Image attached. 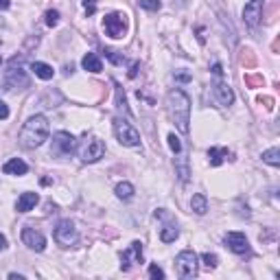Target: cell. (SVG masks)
<instances>
[{"label":"cell","instance_id":"obj_1","mask_svg":"<svg viewBox=\"0 0 280 280\" xmlns=\"http://www.w3.org/2000/svg\"><path fill=\"white\" fill-rule=\"evenodd\" d=\"M48 134H50V125H48V118L42 114H35L31 116L29 120L24 123V127L20 129V144L24 149H37L48 140Z\"/></svg>","mask_w":280,"mask_h":280},{"label":"cell","instance_id":"obj_2","mask_svg":"<svg viewBox=\"0 0 280 280\" xmlns=\"http://www.w3.org/2000/svg\"><path fill=\"white\" fill-rule=\"evenodd\" d=\"M166 110H169L171 120L182 134H188V123H190V99L184 90L175 88L166 96Z\"/></svg>","mask_w":280,"mask_h":280},{"label":"cell","instance_id":"obj_3","mask_svg":"<svg viewBox=\"0 0 280 280\" xmlns=\"http://www.w3.org/2000/svg\"><path fill=\"white\" fill-rule=\"evenodd\" d=\"M105 156V142L101 138L96 136H86L81 142V147H79V158H81V162H86V164H94V162H99L101 158Z\"/></svg>","mask_w":280,"mask_h":280},{"label":"cell","instance_id":"obj_4","mask_svg":"<svg viewBox=\"0 0 280 280\" xmlns=\"http://www.w3.org/2000/svg\"><path fill=\"white\" fill-rule=\"evenodd\" d=\"M114 136L120 144H125V147H138L140 144L138 129L125 118H114Z\"/></svg>","mask_w":280,"mask_h":280},{"label":"cell","instance_id":"obj_5","mask_svg":"<svg viewBox=\"0 0 280 280\" xmlns=\"http://www.w3.org/2000/svg\"><path fill=\"white\" fill-rule=\"evenodd\" d=\"M77 149V138L70 132H57L53 136V142H50V156L55 158H68L74 153Z\"/></svg>","mask_w":280,"mask_h":280},{"label":"cell","instance_id":"obj_6","mask_svg":"<svg viewBox=\"0 0 280 280\" xmlns=\"http://www.w3.org/2000/svg\"><path fill=\"white\" fill-rule=\"evenodd\" d=\"M197 254H195L193 250H184L177 254L175 258V267H177V274H180V278H195L197 276Z\"/></svg>","mask_w":280,"mask_h":280},{"label":"cell","instance_id":"obj_7","mask_svg":"<svg viewBox=\"0 0 280 280\" xmlns=\"http://www.w3.org/2000/svg\"><path fill=\"white\" fill-rule=\"evenodd\" d=\"M55 241H57L62 247H72L77 245L79 241V230L77 226H74L70 219H64V221L57 223V228H55Z\"/></svg>","mask_w":280,"mask_h":280},{"label":"cell","instance_id":"obj_8","mask_svg":"<svg viewBox=\"0 0 280 280\" xmlns=\"http://www.w3.org/2000/svg\"><path fill=\"white\" fill-rule=\"evenodd\" d=\"M103 29L105 35H110L112 40H120L125 33H127V20H125L123 13H107L103 18Z\"/></svg>","mask_w":280,"mask_h":280},{"label":"cell","instance_id":"obj_9","mask_svg":"<svg viewBox=\"0 0 280 280\" xmlns=\"http://www.w3.org/2000/svg\"><path fill=\"white\" fill-rule=\"evenodd\" d=\"M4 83H7V90H24V88H29V77H26V72L22 70L20 66L16 68V62L11 59V66L7 70V79H4Z\"/></svg>","mask_w":280,"mask_h":280},{"label":"cell","instance_id":"obj_10","mask_svg":"<svg viewBox=\"0 0 280 280\" xmlns=\"http://www.w3.org/2000/svg\"><path fill=\"white\" fill-rule=\"evenodd\" d=\"M212 92L214 96H217V101L221 105H232L234 103V92H232V88L228 86L226 81H223V74H212Z\"/></svg>","mask_w":280,"mask_h":280},{"label":"cell","instance_id":"obj_11","mask_svg":"<svg viewBox=\"0 0 280 280\" xmlns=\"http://www.w3.org/2000/svg\"><path fill=\"white\" fill-rule=\"evenodd\" d=\"M138 263H142V243L134 241V243L120 254V269L127 272V269H132L134 265H138Z\"/></svg>","mask_w":280,"mask_h":280},{"label":"cell","instance_id":"obj_12","mask_svg":"<svg viewBox=\"0 0 280 280\" xmlns=\"http://www.w3.org/2000/svg\"><path fill=\"white\" fill-rule=\"evenodd\" d=\"M22 243H24L29 250H35V252H44L46 250V239L40 230L31 226H24L22 228Z\"/></svg>","mask_w":280,"mask_h":280},{"label":"cell","instance_id":"obj_13","mask_svg":"<svg viewBox=\"0 0 280 280\" xmlns=\"http://www.w3.org/2000/svg\"><path fill=\"white\" fill-rule=\"evenodd\" d=\"M243 20L250 29H256L263 20V0H250L243 9Z\"/></svg>","mask_w":280,"mask_h":280},{"label":"cell","instance_id":"obj_14","mask_svg":"<svg viewBox=\"0 0 280 280\" xmlns=\"http://www.w3.org/2000/svg\"><path fill=\"white\" fill-rule=\"evenodd\" d=\"M223 243L230 252H234V254H247L250 252V241H247V236L243 232H228L226 236H223Z\"/></svg>","mask_w":280,"mask_h":280},{"label":"cell","instance_id":"obj_15","mask_svg":"<svg viewBox=\"0 0 280 280\" xmlns=\"http://www.w3.org/2000/svg\"><path fill=\"white\" fill-rule=\"evenodd\" d=\"M40 202V195L37 193H22L20 197H18V202H16V210L18 212H29V210H33L35 208V204Z\"/></svg>","mask_w":280,"mask_h":280},{"label":"cell","instance_id":"obj_16","mask_svg":"<svg viewBox=\"0 0 280 280\" xmlns=\"http://www.w3.org/2000/svg\"><path fill=\"white\" fill-rule=\"evenodd\" d=\"M2 171H4L7 175H26L29 166H26V162L20 160V158H11V160H9L7 164L2 166Z\"/></svg>","mask_w":280,"mask_h":280},{"label":"cell","instance_id":"obj_17","mask_svg":"<svg viewBox=\"0 0 280 280\" xmlns=\"http://www.w3.org/2000/svg\"><path fill=\"white\" fill-rule=\"evenodd\" d=\"M81 66L88 70V72H101L103 70V64H101V57L96 53H88L83 55L81 59Z\"/></svg>","mask_w":280,"mask_h":280},{"label":"cell","instance_id":"obj_18","mask_svg":"<svg viewBox=\"0 0 280 280\" xmlns=\"http://www.w3.org/2000/svg\"><path fill=\"white\" fill-rule=\"evenodd\" d=\"M31 70H33V72H35V77L44 79V81H48V79H53V74H55L53 66H48V64H44V62H33V64H31Z\"/></svg>","mask_w":280,"mask_h":280},{"label":"cell","instance_id":"obj_19","mask_svg":"<svg viewBox=\"0 0 280 280\" xmlns=\"http://www.w3.org/2000/svg\"><path fill=\"white\" fill-rule=\"evenodd\" d=\"M190 208H193V212L195 214H206L208 212V199H206V195H202V193H197V195H193V199H190Z\"/></svg>","mask_w":280,"mask_h":280},{"label":"cell","instance_id":"obj_20","mask_svg":"<svg viewBox=\"0 0 280 280\" xmlns=\"http://www.w3.org/2000/svg\"><path fill=\"white\" fill-rule=\"evenodd\" d=\"M177 236H180V228H177L175 223H166V226L160 230V241L162 243H173Z\"/></svg>","mask_w":280,"mask_h":280},{"label":"cell","instance_id":"obj_21","mask_svg":"<svg viewBox=\"0 0 280 280\" xmlns=\"http://www.w3.org/2000/svg\"><path fill=\"white\" fill-rule=\"evenodd\" d=\"M175 171H177V177H180V182H188V158L186 156H180L175 158Z\"/></svg>","mask_w":280,"mask_h":280},{"label":"cell","instance_id":"obj_22","mask_svg":"<svg viewBox=\"0 0 280 280\" xmlns=\"http://www.w3.org/2000/svg\"><path fill=\"white\" fill-rule=\"evenodd\" d=\"M228 158V149H217V147H210L208 149V162L212 166L223 164V160Z\"/></svg>","mask_w":280,"mask_h":280},{"label":"cell","instance_id":"obj_23","mask_svg":"<svg viewBox=\"0 0 280 280\" xmlns=\"http://www.w3.org/2000/svg\"><path fill=\"white\" fill-rule=\"evenodd\" d=\"M114 193H116V197H118V199H123V202H129V199L134 197V186L129 184V182H120V184H116Z\"/></svg>","mask_w":280,"mask_h":280},{"label":"cell","instance_id":"obj_24","mask_svg":"<svg viewBox=\"0 0 280 280\" xmlns=\"http://www.w3.org/2000/svg\"><path fill=\"white\" fill-rule=\"evenodd\" d=\"M263 162H267L269 166H278V164H280V149L274 147V149H267V151H263Z\"/></svg>","mask_w":280,"mask_h":280},{"label":"cell","instance_id":"obj_25","mask_svg":"<svg viewBox=\"0 0 280 280\" xmlns=\"http://www.w3.org/2000/svg\"><path fill=\"white\" fill-rule=\"evenodd\" d=\"M116 107H120V110L125 112V114H132V112H129V107H127V99H125V92H123V88L118 86V83H116Z\"/></svg>","mask_w":280,"mask_h":280},{"label":"cell","instance_id":"obj_26","mask_svg":"<svg viewBox=\"0 0 280 280\" xmlns=\"http://www.w3.org/2000/svg\"><path fill=\"white\" fill-rule=\"evenodd\" d=\"M138 4L142 9H147V11H158V9L162 7L160 0H138Z\"/></svg>","mask_w":280,"mask_h":280},{"label":"cell","instance_id":"obj_27","mask_svg":"<svg viewBox=\"0 0 280 280\" xmlns=\"http://www.w3.org/2000/svg\"><path fill=\"white\" fill-rule=\"evenodd\" d=\"M202 260H204V265H206L208 269H214V267H217V263H219L217 254H210V252H206V254L202 256Z\"/></svg>","mask_w":280,"mask_h":280},{"label":"cell","instance_id":"obj_28","mask_svg":"<svg viewBox=\"0 0 280 280\" xmlns=\"http://www.w3.org/2000/svg\"><path fill=\"white\" fill-rule=\"evenodd\" d=\"M169 147L173 153H182V140L175 136V134H169Z\"/></svg>","mask_w":280,"mask_h":280},{"label":"cell","instance_id":"obj_29","mask_svg":"<svg viewBox=\"0 0 280 280\" xmlns=\"http://www.w3.org/2000/svg\"><path fill=\"white\" fill-rule=\"evenodd\" d=\"M46 24L48 26H55L59 22V11H55V9H50V11H46Z\"/></svg>","mask_w":280,"mask_h":280},{"label":"cell","instance_id":"obj_30","mask_svg":"<svg viewBox=\"0 0 280 280\" xmlns=\"http://www.w3.org/2000/svg\"><path fill=\"white\" fill-rule=\"evenodd\" d=\"M83 7H86L88 18L94 16V13H96V0H83Z\"/></svg>","mask_w":280,"mask_h":280},{"label":"cell","instance_id":"obj_31","mask_svg":"<svg viewBox=\"0 0 280 280\" xmlns=\"http://www.w3.org/2000/svg\"><path fill=\"white\" fill-rule=\"evenodd\" d=\"M105 57L112 64H123V55H116V50H105Z\"/></svg>","mask_w":280,"mask_h":280},{"label":"cell","instance_id":"obj_32","mask_svg":"<svg viewBox=\"0 0 280 280\" xmlns=\"http://www.w3.org/2000/svg\"><path fill=\"white\" fill-rule=\"evenodd\" d=\"M149 276L151 278H164V272H162V267H158V265H151V267H149Z\"/></svg>","mask_w":280,"mask_h":280},{"label":"cell","instance_id":"obj_33","mask_svg":"<svg viewBox=\"0 0 280 280\" xmlns=\"http://www.w3.org/2000/svg\"><path fill=\"white\" fill-rule=\"evenodd\" d=\"M7 118H9V107L2 99H0V120H7Z\"/></svg>","mask_w":280,"mask_h":280},{"label":"cell","instance_id":"obj_34","mask_svg":"<svg viewBox=\"0 0 280 280\" xmlns=\"http://www.w3.org/2000/svg\"><path fill=\"white\" fill-rule=\"evenodd\" d=\"M175 79L177 81H190V74L188 72H175Z\"/></svg>","mask_w":280,"mask_h":280},{"label":"cell","instance_id":"obj_35","mask_svg":"<svg viewBox=\"0 0 280 280\" xmlns=\"http://www.w3.org/2000/svg\"><path fill=\"white\" fill-rule=\"evenodd\" d=\"M4 250H7V236L0 234V252H4Z\"/></svg>","mask_w":280,"mask_h":280},{"label":"cell","instance_id":"obj_36","mask_svg":"<svg viewBox=\"0 0 280 280\" xmlns=\"http://www.w3.org/2000/svg\"><path fill=\"white\" fill-rule=\"evenodd\" d=\"M9 7H11V2H9V0H0V11H7Z\"/></svg>","mask_w":280,"mask_h":280},{"label":"cell","instance_id":"obj_37","mask_svg":"<svg viewBox=\"0 0 280 280\" xmlns=\"http://www.w3.org/2000/svg\"><path fill=\"white\" fill-rule=\"evenodd\" d=\"M9 278H11V280H24L22 274H9Z\"/></svg>","mask_w":280,"mask_h":280},{"label":"cell","instance_id":"obj_38","mask_svg":"<svg viewBox=\"0 0 280 280\" xmlns=\"http://www.w3.org/2000/svg\"><path fill=\"white\" fill-rule=\"evenodd\" d=\"M136 72H138V64H134L132 70H129V77H136Z\"/></svg>","mask_w":280,"mask_h":280},{"label":"cell","instance_id":"obj_39","mask_svg":"<svg viewBox=\"0 0 280 280\" xmlns=\"http://www.w3.org/2000/svg\"><path fill=\"white\" fill-rule=\"evenodd\" d=\"M0 66H2V59H0Z\"/></svg>","mask_w":280,"mask_h":280}]
</instances>
